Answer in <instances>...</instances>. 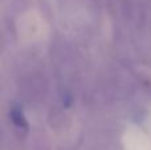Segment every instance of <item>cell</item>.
Wrapping results in <instances>:
<instances>
[{"label": "cell", "instance_id": "1", "mask_svg": "<svg viewBox=\"0 0 151 150\" xmlns=\"http://www.w3.org/2000/svg\"><path fill=\"white\" fill-rule=\"evenodd\" d=\"M9 118L16 129H19V130H28L29 129V125L25 118V114H24L23 109L19 105H12V108L9 109Z\"/></svg>", "mask_w": 151, "mask_h": 150}]
</instances>
